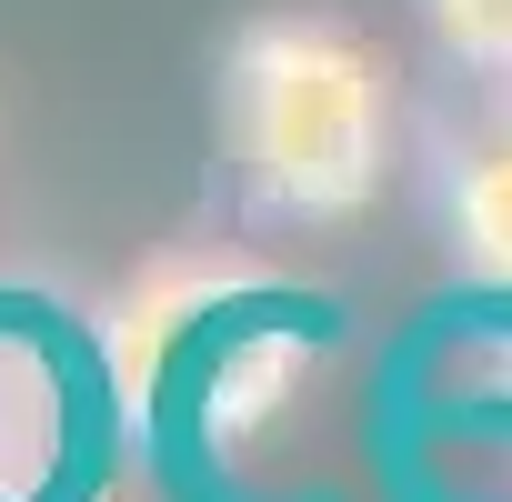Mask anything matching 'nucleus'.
<instances>
[{"label": "nucleus", "instance_id": "nucleus-1", "mask_svg": "<svg viewBox=\"0 0 512 502\" xmlns=\"http://www.w3.org/2000/svg\"><path fill=\"white\" fill-rule=\"evenodd\" d=\"M221 141L262 221H362L392 161V61L332 11H272L221 51Z\"/></svg>", "mask_w": 512, "mask_h": 502}, {"label": "nucleus", "instance_id": "nucleus-2", "mask_svg": "<svg viewBox=\"0 0 512 502\" xmlns=\"http://www.w3.org/2000/svg\"><path fill=\"white\" fill-rule=\"evenodd\" d=\"M442 211H452V251L512 292V121L502 131H472L452 151V181H442Z\"/></svg>", "mask_w": 512, "mask_h": 502}, {"label": "nucleus", "instance_id": "nucleus-3", "mask_svg": "<svg viewBox=\"0 0 512 502\" xmlns=\"http://www.w3.org/2000/svg\"><path fill=\"white\" fill-rule=\"evenodd\" d=\"M422 21H432V41H442L462 71L512 81V0H422Z\"/></svg>", "mask_w": 512, "mask_h": 502}]
</instances>
